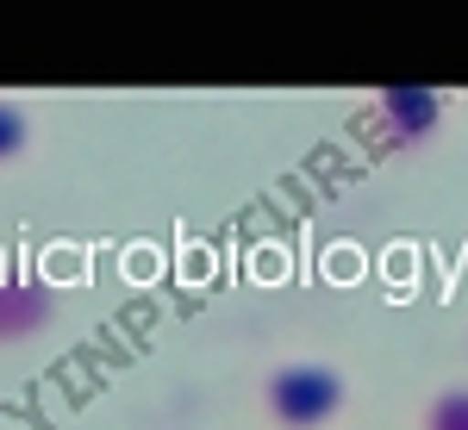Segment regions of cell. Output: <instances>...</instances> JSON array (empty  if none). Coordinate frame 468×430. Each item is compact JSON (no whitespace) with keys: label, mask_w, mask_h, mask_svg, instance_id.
I'll use <instances>...</instances> for the list:
<instances>
[{"label":"cell","mask_w":468,"mask_h":430,"mask_svg":"<svg viewBox=\"0 0 468 430\" xmlns=\"http://www.w3.org/2000/svg\"><path fill=\"white\" fill-rule=\"evenodd\" d=\"M350 405V381L331 362H282L262 374V418L275 430H324Z\"/></svg>","instance_id":"obj_1"},{"label":"cell","mask_w":468,"mask_h":430,"mask_svg":"<svg viewBox=\"0 0 468 430\" xmlns=\"http://www.w3.org/2000/svg\"><path fill=\"white\" fill-rule=\"evenodd\" d=\"M368 131L388 143V150H425L450 119V94L425 88V81H394V88H375L368 94Z\"/></svg>","instance_id":"obj_2"},{"label":"cell","mask_w":468,"mask_h":430,"mask_svg":"<svg viewBox=\"0 0 468 430\" xmlns=\"http://www.w3.org/2000/svg\"><path fill=\"white\" fill-rule=\"evenodd\" d=\"M57 319V293L37 275H19V268H0V343H26L44 324Z\"/></svg>","instance_id":"obj_3"},{"label":"cell","mask_w":468,"mask_h":430,"mask_svg":"<svg viewBox=\"0 0 468 430\" xmlns=\"http://www.w3.org/2000/svg\"><path fill=\"white\" fill-rule=\"evenodd\" d=\"M419 430H468V387H437L425 399V412H419Z\"/></svg>","instance_id":"obj_4"},{"label":"cell","mask_w":468,"mask_h":430,"mask_svg":"<svg viewBox=\"0 0 468 430\" xmlns=\"http://www.w3.org/2000/svg\"><path fill=\"white\" fill-rule=\"evenodd\" d=\"M26 143H32V119H26L19 107H6V100H0V163H13Z\"/></svg>","instance_id":"obj_5"}]
</instances>
